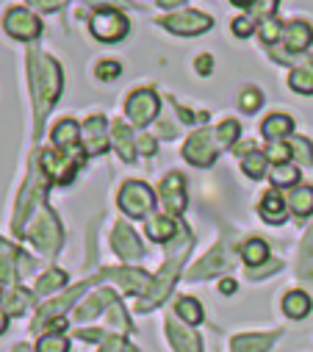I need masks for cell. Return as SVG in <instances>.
<instances>
[{
  "instance_id": "obj_1",
  "label": "cell",
  "mask_w": 313,
  "mask_h": 352,
  "mask_svg": "<svg viewBox=\"0 0 313 352\" xmlns=\"http://www.w3.org/2000/svg\"><path fill=\"white\" fill-rule=\"evenodd\" d=\"M31 80H34V100H36V125L50 111L56 98L61 95V69L53 58L42 53H31Z\"/></svg>"
},
{
  "instance_id": "obj_2",
  "label": "cell",
  "mask_w": 313,
  "mask_h": 352,
  "mask_svg": "<svg viewBox=\"0 0 313 352\" xmlns=\"http://www.w3.org/2000/svg\"><path fill=\"white\" fill-rule=\"evenodd\" d=\"M119 208H122L128 217H133V219H144V217H150L152 208H155V195H152V189H150L147 184L130 181V184H125L122 192H119Z\"/></svg>"
},
{
  "instance_id": "obj_3",
  "label": "cell",
  "mask_w": 313,
  "mask_h": 352,
  "mask_svg": "<svg viewBox=\"0 0 313 352\" xmlns=\"http://www.w3.org/2000/svg\"><path fill=\"white\" fill-rule=\"evenodd\" d=\"M89 31H92L95 39H100V42H119V39L130 31V23H128V17H125L122 12H117V9H100V12H95L92 20H89Z\"/></svg>"
},
{
  "instance_id": "obj_4",
  "label": "cell",
  "mask_w": 313,
  "mask_h": 352,
  "mask_svg": "<svg viewBox=\"0 0 313 352\" xmlns=\"http://www.w3.org/2000/svg\"><path fill=\"white\" fill-rule=\"evenodd\" d=\"M28 239L42 250V252H56L61 247V225L50 211H42L34 225L28 228Z\"/></svg>"
},
{
  "instance_id": "obj_5",
  "label": "cell",
  "mask_w": 313,
  "mask_h": 352,
  "mask_svg": "<svg viewBox=\"0 0 313 352\" xmlns=\"http://www.w3.org/2000/svg\"><path fill=\"white\" fill-rule=\"evenodd\" d=\"M216 150H219L216 133L205 128V131L192 133V139H189L186 147H183V158L192 161L194 166H211L213 158H216Z\"/></svg>"
},
{
  "instance_id": "obj_6",
  "label": "cell",
  "mask_w": 313,
  "mask_h": 352,
  "mask_svg": "<svg viewBox=\"0 0 313 352\" xmlns=\"http://www.w3.org/2000/svg\"><path fill=\"white\" fill-rule=\"evenodd\" d=\"M189 244H192V241H189ZM189 244H186V247H183L181 252H175V255H172V258H170V261L164 263V270H161V275H159V278H155V280H152L155 286H152L150 297H147V300L141 302V308H152L155 302H161V300H164V297L170 294L172 283L178 280V272H181V263H183V255L189 252Z\"/></svg>"
},
{
  "instance_id": "obj_7",
  "label": "cell",
  "mask_w": 313,
  "mask_h": 352,
  "mask_svg": "<svg viewBox=\"0 0 313 352\" xmlns=\"http://www.w3.org/2000/svg\"><path fill=\"white\" fill-rule=\"evenodd\" d=\"M159 95H155L152 89H139L128 98V120L139 128L150 125L155 117H159Z\"/></svg>"
},
{
  "instance_id": "obj_8",
  "label": "cell",
  "mask_w": 313,
  "mask_h": 352,
  "mask_svg": "<svg viewBox=\"0 0 313 352\" xmlns=\"http://www.w3.org/2000/svg\"><path fill=\"white\" fill-rule=\"evenodd\" d=\"M3 28H6L9 36L23 39V42H31V39H36V36L42 34L39 17H34V14L25 12V9H9V12H6V20H3Z\"/></svg>"
},
{
  "instance_id": "obj_9",
  "label": "cell",
  "mask_w": 313,
  "mask_h": 352,
  "mask_svg": "<svg viewBox=\"0 0 313 352\" xmlns=\"http://www.w3.org/2000/svg\"><path fill=\"white\" fill-rule=\"evenodd\" d=\"M81 161L84 158H67V153H58V150H45L42 153V169L56 184H69L75 178V166Z\"/></svg>"
},
{
  "instance_id": "obj_10",
  "label": "cell",
  "mask_w": 313,
  "mask_h": 352,
  "mask_svg": "<svg viewBox=\"0 0 313 352\" xmlns=\"http://www.w3.org/2000/svg\"><path fill=\"white\" fill-rule=\"evenodd\" d=\"M161 25L170 28L172 34L194 36V34H202V31L211 28V17L202 14V12H183V14H175V17H164Z\"/></svg>"
},
{
  "instance_id": "obj_11",
  "label": "cell",
  "mask_w": 313,
  "mask_h": 352,
  "mask_svg": "<svg viewBox=\"0 0 313 352\" xmlns=\"http://www.w3.org/2000/svg\"><path fill=\"white\" fill-rule=\"evenodd\" d=\"M159 195H161V203H164V208H167V214H170V217H178V214H183V211H186L183 178H181L178 172L167 175L164 184H161V189H159Z\"/></svg>"
},
{
  "instance_id": "obj_12",
  "label": "cell",
  "mask_w": 313,
  "mask_h": 352,
  "mask_svg": "<svg viewBox=\"0 0 313 352\" xmlns=\"http://www.w3.org/2000/svg\"><path fill=\"white\" fill-rule=\"evenodd\" d=\"M111 247H114V252L119 255V258H125V261H136V258H141V244H139V239H136V233L125 225V222H119L117 228H114V236H111Z\"/></svg>"
},
{
  "instance_id": "obj_13",
  "label": "cell",
  "mask_w": 313,
  "mask_h": 352,
  "mask_svg": "<svg viewBox=\"0 0 313 352\" xmlns=\"http://www.w3.org/2000/svg\"><path fill=\"white\" fill-rule=\"evenodd\" d=\"M108 136H111V131L106 128L103 117L86 120V125H84V147H86V153H103L108 147Z\"/></svg>"
},
{
  "instance_id": "obj_14",
  "label": "cell",
  "mask_w": 313,
  "mask_h": 352,
  "mask_svg": "<svg viewBox=\"0 0 313 352\" xmlns=\"http://www.w3.org/2000/svg\"><path fill=\"white\" fill-rule=\"evenodd\" d=\"M224 267H227V250H224V247H213L200 263H194L192 272H189V278H192V280H202V278L216 275V272L224 270Z\"/></svg>"
},
{
  "instance_id": "obj_15",
  "label": "cell",
  "mask_w": 313,
  "mask_h": 352,
  "mask_svg": "<svg viewBox=\"0 0 313 352\" xmlns=\"http://www.w3.org/2000/svg\"><path fill=\"white\" fill-rule=\"evenodd\" d=\"M106 275L114 278V280H119L128 294H144L152 286V280H155V278H150L147 272H139V270H111Z\"/></svg>"
},
{
  "instance_id": "obj_16",
  "label": "cell",
  "mask_w": 313,
  "mask_h": 352,
  "mask_svg": "<svg viewBox=\"0 0 313 352\" xmlns=\"http://www.w3.org/2000/svg\"><path fill=\"white\" fill-rule=\"evenodd\" d=\"M283 42H286V50H288V53H302V50L310 47V42H313V28H310L308 23H302V20H294V23L286 28Z\"/></svg>"
},
{
  "instance_id": "obj_17",
  "label": "cell",
  "mask_w": 313,
  "mask_h": 352,
  "mask_svg": "<svg viewBox=\"0 0 313 352\" xmlns=\"http://www.w3.org/2000/svg\"><path fill=\"white\" fill-rule=\"evenodd\" d=\"M178 230H181V225H178L172 217H155V219L147 222V236H150L152 241H159V244L175 239Z\"/></svg>"
},
{
  "instance_id": "obj_18",
  "label": "cell",
  "mask_w": 313,
  "mask_h": 352,
  "mask_svg": "<svg viewBox=\"0 0 313 352\" xmlns=\"http://www.w3.org/2000/svg\"><path fill=\"white\" fill-rule=\"evenodd\" d=\"M310 308H313V302L305 292H288L283 297V311L288 319H305L310 314Z\"/></svg>"
},
{
  "instance_id": "obj_19",
  "label": "cell",
  "mask_w": 313,
  "mask_h": 352,
  "mask_svg": "<svg viewBox=\"0 0 313 352\" xmlns=\"http://www.w3.org/2000/svg\"><path fill=\"white\" fill-rule=\"evenodd\" d=\"M291 128H294V120L286 117V114H272V117H266L264 125H261V131H264V136H266L269 142H280L283 136L291 133Z\"/></svg>"
},
{
  "instance_id": "obj_20",
  "label": "cell",
  "mask_w": 313,
  "mask_h": 352,
  "mask_svg": "<svg viewBox=\"0 0 313 352\" xmlns=\"http://www.w3.org/2000/svg\"><path fill=\"white\" fill-rule=\"evenodd\" d=\"M261 217L266 222H272V225H280L286 219V200H283V195L266 192V197L261 200Z\"/></svg>"
},
{
  "instance_id": "obj_21",
  "label": "cell",
  "mask_w": 313,
  "mask_h": 352,
  "mask_svg": "<svg viewBox=\"0 0 313 352\" xmlns=\"http://www.w3.org/2000/svg\"><path fill=\"white\" fill-rule=\"evenodd\" d=\"M288 208L297 214V217H310L313 214V186H297L291 195H288Z\"/></svg>"
},
{
  "instance_id": "obj_22",
  "label": "cell",
  "mask_w": 313,
  "mask_h": 352,
  "mask_svg": "<svg viewBox=\"0 0 313 352\" xmlns=\"http://www.w3.org/2000/svg\"><path fill=\"white\" fill-rule=\"evenodd\" d=\"M78 139H81V128H78V122H72V120H61L53 128V142L58 147L72 150V147H78Z\"/></svg>"
},
{
  "instance_id": "obj_23",
  "label": "cell",
  "mask_w": 313,
  "mask_h": 352,
  "mask_svg": "<svg viewBox=\"0 0 313 352\" xmlns=\"http://www.w3.org/2000/svg\"><path fill=\"white\" fill-rule=\"evenodd\" d=\"M167 327H170V341L175 344L178 352H202V344L192 330L175 327V324H167Z\"/></svg>"
},
{
  "instance_id": "obj_24",
  "label": "cell",
  "mask_w": 313,
  "mask_h": 352,
  "mask_svg": "<svg viewBox=\"0 0 313 352\" xmlns=\"http://www.w3.org/2000/svg\"><path fill=\"white\" fill-rule=\"evenodd\" d=\"M275 344V336H239L233 338V352H266Z\"/></svg>"
},
{
  "instance_id": "obj_25",
  "label": "cell",
  "mask_w": 313,
  "mask_h": 352,
  "mask_svg": "<svg viewBox=\"0 0 313 352\" xmlns=\"http://www.w3.org/2000/svg\"><path fill=\"white\" fill-rule=\"evenodd\" d=\"M111 142L117 144L122 161H133V133L122 122H114L111 125Z\"/></svg>"
},
{
  "instance_id": "obj_26",
  "label": "cell",
  "mask_w": 313,
  "mask_h": 352,
  "mask_svg": "<svg viewBox=\"0 0 313 352\" xmlns=\"http://www.w3.org/2000/svg\"><path fill=\"white\" fill-rule=\"evenodd\" d=\"M288 86L299 95H313V64H302L288 75Z\"/></svg>"
},
{
  "instance_id": "obj_27",
  "label": "cell",
  "mask_w": 313,
  "mask_h": 352,
  "mask_svg": "<svg viewBox=\"0 0 313 352\" xmlns=\"http://www.w3.org/2000/svg\"><path fill=\"white\" fill-rule=\"evenodd\" d=\"M114 294L108 292V289H103V292H97V294H92L84 305H78V311H75V319H81V322H86V319H95L97 314H100V308H103V302H108Z\"/></svg>"
},
{
  "instance_id": "obj_28",
  "label": "cell",
  "mask_w": 313,
  "mask_h": 352,
  "mask_svg": "<svg viewBox=\"0 0 313 352\" xmlns=\"http://www.w3.org/2000/svg\"><path fill=\"white\" fill-rule=\"evenodd\" d=\"M242 258H244V263H250V267H261V263H266V258H269L266 241L250 239V241L242 247Z\"/></svg>"
},
{
  "instance_id": "obj_29",
  "label": "cell",
  "mask_w": 313,
  "mask_h": 352,
  "mask_svg": "<svg viewBox=\"0 0 313 352\" xmlns=\"http://www.w3.org/2000/svg\"><path fill=\"white\" fill-rule=\"evenodd\" d=\"M28 302H31V297H28V292H23V289H6L3 292V311L6 314H12V316H20L25 308H28Z\"/></svg>"
},
{
  "instance_id": "obj_30",
  "label": "cell",
  "mask_w": 313,
  "mask_h": 352,
  "mask_svg": "<svg viewBox=\"0 0 313 352\" xmlns=\"http://www.w3.org/2000/svg\"><path fill=\"white\" fill-rule=\"evenodd\" d=\"M175 308H178V316H181L186 324H200V322H202V305H200L194 297H181Z\"/></svg>"
},
{
  "instance_id": "obj_31",
  "label": "cell",
  "mask_w": 313,
  "mask_h": 352,
  "mask_svg": "<svg viewBox=\"0 0 313 352\" xmlns=\"http://www.w3.org/2000/svg\"><path fill=\"white\" fill-rule=\"evenodd\" d=\"M242 166H244V172L250 175V178H264V175H266V155H264V153H258V150L244 153Z\"/></svg>"
},
{
  "instance_id": "obj_32",
  "label": "cell",
  "mask_w": 313,
  "mask_h": 352,
  "mask_svg": "<svg viewBox=\"0 0 313 352\" xmlns=\"http://www.w3.org/2000/svg\"><path fill=\"white\" fill-rule=\"evenodd\" d=\"M213 133H216V142H219V147H230L233 142L239 139L242 128H239V122H236V120H224L219 128H213Z\"/></svg>"
},
{
  "instance_id": "obj_33",
  "label": "cell",
  "mask_w": 313,
  "mask_h": 352,
  "mask_svg": "<svg viewBox=\"0 0 313 352\" xmlns=\"http://www.w3.org/2000/svg\"><path fill=\"white\" fill-rule=\"evenodd\" d=\"M299 181V169L291 164H280L272 169V184L275 186H294Z\"/></svg>"
},
{
  "instance_id": "obj_34",
  "label": "cell",
  "mask_w": 313,
  "mask_h": 352,
  "mask_svg": "<svg viewBox=\"0 0 313 352\" xmlns=\"http://www.w3.org/2000/svg\"><path fill=\"white\" fill-rule=\"evenodd\" d=\"M64 283H67V275H64L61 270H50L47 275H42V278H39V283H36V292H39V294H50V292L61 289Z\"/></svg>"
},
{
  "instance_id": "obj_35",
  "label": "cell",
  "mask_w": 313,
  "mask_h": 352,
  "mask_svg": "<svg viewBox=\"0 0 313 352\" xmlns=\"http://www.w3.org/2000/svg\"><path fill=\"white\" fill-rule=\"evenodd\" d=\"M39 352H69V341L61 333H47L39 338Z\"/></svg>"
},
{
  "instance_id": "obj_36",
  "label": "cell",
  "mask_w": 313,
  "mask_h": 352,
  "mask_svg": "<svg viewBox=\"0 0 313 352\" xmlns=\"http://www.w3.org/2000/svg\"><path fill=\"white\" fill-rule=\"evenodd\" d=\"M294 153H291V144H283V142H272V147L266 150V158L269 161H275V166H280V164H288V158H291Z\"/></svg>"
},
{
  "instance_id": "obj_37",
  "label": "cell",
  "mask_w": 313,
  "mask_h": 352,
  "mask_svg": "<svg viewBox=\"0 0 313 352\" xmlns=\"http://www.w3.org/2000/svg\"><path fill=\"white\" fill-rule=\"evenodd\" d=\"M291 153H294L302 164H310V161H313V147H310L308 139H302V136H294V139H291Z\"/></svg>"
},
{
  "instance_id": "obj_38",
  "label": "cell",
  "mask_w": 313,
  "mask_h": 352,
  "mask_svg": "<svg viewBox=\"0 0 313 352\" xmlns=\"http://www.w3.org/2000/svg\"><path fill=\"white\" fill-rule=\"evenodd\" d=\"M280 31H283V25H280L275 17H269V20H264V25H261V39H264L266 45H275V42L280 39Z\"/></svg>"
},
{
  "instance_id": "obj_39",
  "label": "cell",
  "mask_w": 313,
  "mask_h": 352,
  "mask_svg": "<svg viewBox=\"0 0 313 352\" xmlns=\"http://www.w3.org/2000/svg\"><path fill=\"white\" fill-rule=\"evenodd\" d=\"M261 100H264V98H261V92H258V89H253V86H250V89H244V92H242V98H239V103H242V109H244V111H255V109L261 106Z\"/></svg>"
},
{
  "instance_id": "obj_40",
  "label": "cell",
  "mask_w": 313,
  "mask_h": 352,
  "mask_svg": "<svg viewBox=\"0 0 313 352\" xmlns=\"http://www.w3.org/2000/svg\"><path fill=\"white\" fill-rule=\"evenodd\" d=\"M95 75L100 78V80H111V78H117L119 75V61H100L97 67H95Z\"/></svg>"
},
{
  "instance_id": "obj_41",
  "label": "cell",
  "mask_w": 313,
  "mask_h": 352,
  "mask_svg": "<svg viewBox=\"0 0 313 352\" xmlns=\"http://www.w3.org/2000/svg\"><path fill=\"white\" fill-rule=\"evenodd\" d=\"M275 6H277V0H255V3H253V17L269 20L272 12H275Z\"/></svg>"
},
{
  "instance_id": "obj_42",
  "label": "cell",
  "mask_w": 313,
  "mask_h": 352,
  "mask_svg": "<svg viewBox=\"0 0 313 352\" xmlns=\"http://www.w3.org/2000/svg\"><path fill=\"white\" fill-rule=\"evenodd\" d=\"M253 28H255L253 17H239V20H233V34L242 36V39H247V36L253 34Z\"/></svg>"
},
{
  "instance_id": "obj_43",
  "label": "cell",
  "mask_w": 313,
  "mask_h": 352,
  "mask_svg": "<svg viewBox=\"0 0 313 352\" xmlns=\"http://www.w3.org/2000/svg\"><path fill=\"white\" fill-rule=\"evenodd\" d=\"M0 283H3V286L14 283V267H12L9 258H0Z\"/></svg>"
},
{
  "instance_id": "obj_44",
  "label": "cell",
  "mask_w": 313,
  "mask_h": 352,
  "mask_svg": "<svg viewBox=\"0 0 313 352\" xmlns=\"http://www.w3.org/2000/svg\"><path fill=\"white\" fill-rule=\"evenodd\" d=\"M194 69H197V72H202V75H208V72L213 69V58H211L208 53L197 56V61H194Z\"/></svg>"
},
{
  "instance_id": "obj_45",
  "label": "cell",
  "mask_w": 313,
  "mask_h": 352,
  "mask_svg": "<svg viewBox=\"0 0 313 352\" xmlns=\"http://www.w3.org/2000/svg\"><path fill=\"white\" fill-rule=\"evenodd\" d=\"M128 349V344L122 341V338H117V336H111L106 344H103V349L100 352H125Z\"/></svg>"
},
{
  "instance_id": "obj_46",
  "label": "cell",
  "mask_w": 313,
  "mask_h": 352,
  "mask_svg": "<svg viewBox=\"0 0 313 352\" xmlns=\"http://www.w3.org/2000/svg\"><path fill=\"white\" fill-rule=\"evenodd\" d=\"M136 147L141 150V153H155V139L152 136H139V142H136Z\"/></svg>"
},
{
  "instance_id": "obj_47",
  "label": "cell",
  "mask_w": 313,
  "mask_h": 352,
  "mask_svg": "<svg viewBox=\"0 0 313 352\" xmlns=\"http://www.w3.org/2000/svg\"><path fill=\"white\" fill-rule=\"evenodd\" d=\"M28 3H34L36 9H42V12H56L61 3L58 0H28Z\"/></svg>"
},
{
  "instance_id": "obj_48",
  "label": "cell",
  "mask_w": 313,
  "mask_h": 352,
  "mask_svg": "<svg viewBox=\"0 0 313 352\" xmlns=\"http://www.w3.org/2000/svg\"><path fill=\"white\" fill-rule=\"evenodd\" d=\"M219 292L233 294V292H236V280H222V283H219Z\"/></svg>"
},
{
  "instance_id": "obj_49",
  "label": "cell",
  "mask_w": 313,
  "mask_h": 352,
  "mask_svg": "<svg viewBox=\"0 0 313 352\" xmlns=\"http://www.w3.org/2000/svg\"><path fill=\"white\" fill-rule=\"evenodd\" d=\"M181 3H186V0H159L161 9H175V6H181Z\"/></svg>"
},
{
  "instance_id": "obj_50",
  "label": "cell",
  "mask_w": 313,
  "mask_h": 352,
  "mask_svg": "<svg viewBox=\"0 0 313 352\" xmlns=\"http://www.w3.org/2000/svg\"><path fill=\"white\" fill-rule=\"evenodd\" d=\"M230 3H233V6H242V9H253L255 0H230Z\"/></svg>"
},
{
  "instance_id": "obj_51",
  "label": "cell",
  "mask_w": 313,
  "mask_h": 352,
  "mask_svg": "<svg viewBox=\"0 0 313 352\" xmlns=\"http://www.w3.org/2000/svg\"><path fill=\"white\" fill-rule=\"evenodd\" d=\"M3 330H6V311L0 308V333H3Z\"/></svg>"
},
{
  "instance_id": "obj_52",
  "label": "cell",
  "mask_w": 313,
  "mask_h": 352,
  "mask_svg": "<svg viewBox=\"0 0 313 352\" xmlns=\"http://www.w3.org/2000/svg\"><path fill=\"white\" fill-rule=\"evenodd\" d=\"M58 3H64V0H58Z\"/></svg>"
}]
</instances>
